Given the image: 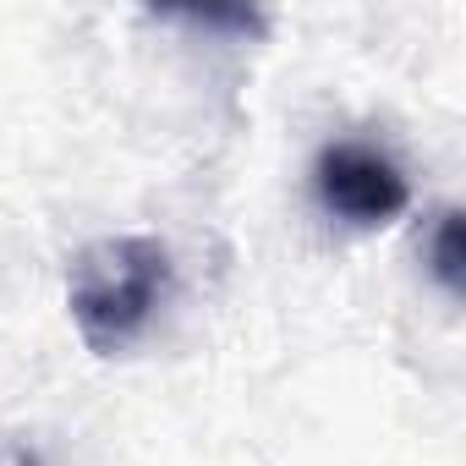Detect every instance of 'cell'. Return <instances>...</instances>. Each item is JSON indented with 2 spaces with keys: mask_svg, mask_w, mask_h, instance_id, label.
<instances>
[{
  "mask_svg": "<svg viewBox=\"0 0 466 466\" xmlns=\"http://www.w3.org/2000/svg\"><path fill=\"white\" fill-rule=\"evenodd\" d=\"M176 291V264L159 237H99L66 269V308L88 351L121 357L143 340Z\"/></svg>",
  "mask_w": 466,
  "mask_h": 466,
  "instance_id": "6da1fadb",
  "label": "cell"
},
{
  "mask_svg": "<svg viewBox=\"0 0 466 466\" xmlns=\"http://www.w3.org/2000/svg\"><path fill=\"white\" fill-rule=\"evenodd\" d=\"M313 187H319V203L346 225H390L411 203L400 165L362 137L324 143L313 159Z\"/></svg>",
  "mask_w": 466,
  "mask_h": 466,
  "instance_id": "7a4b0ae2",
  "label": "cell"
},
{
  "mask_svg": "<svg viewBox=\"0 0 466 466\" xmlns=\"http://www.w3.org/2000/svg\"><path fill=\"white\" fill-rule=\"evenodd\" d=\"M461 264H466V253H461V214L444 208L439 225H433V242H428V269H433V280H439L444 291H455V297H461Z\"/></svg>",
  "mask_w": 466,
  "mask_h": 466,
  "instance_id": "3957f363",
  "label": "cell"
}]
</instances>
